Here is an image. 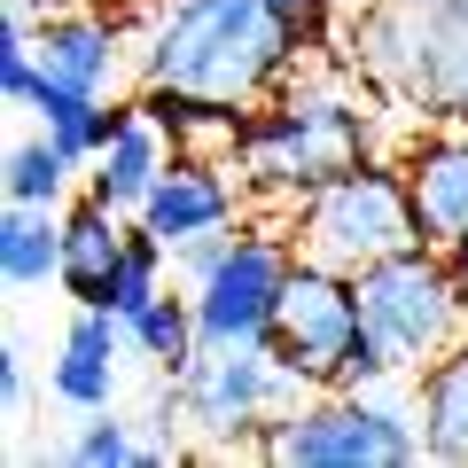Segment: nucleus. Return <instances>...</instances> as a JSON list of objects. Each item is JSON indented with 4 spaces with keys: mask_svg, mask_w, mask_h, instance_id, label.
Segmentation results:
<instances>
[{
    "mask_svg": "<svg viewBox=\"0 0 468 468\" xmlns=\"http://www.w3.org/2000/svg\"><path fill=\"white\" fill-rule=\"evenodd\" d=\"M304 39L273 0H156L133 32V86L218 110H266Z\"/></svg>",
    "mask_w": 468,
    "mask_h": 468,
    "instance_id": "1",
    "label": "nucleus"
},
{
    "mask_svg": "<svg viewBox=\"0 0 468 468\" xmlns=\"http://www.w3.org/2000/svg\"><path fill=\"white\" fill-rule=\"evenodd\" d=\"M375 156V110L367 94H351L344 79H297L289 94H273L266 110H250L242 141H234V172L242 187L266 203L297 211L313 187H328L335 172Z\"/></svg>",
    "mask_w": 468,
    "mask_h": 468,
    "instance_id": "2",
    "label": "nucleus"
},
{
    "mask_svg": "<svg viewBox=\"0 0 468 468\" xmlns=\"http://www.w3.org/2000/svg\"><path fill=\"white\" fill-rule=\"evenodd\" d=\"M414 375H383L359 390H313L297 399L258 452L282 468H414L421 452V390H406Z\"/></svg>",
    "mask_w": 468,
    "mask_h": 468,
    "instance_id": "3",
    "label": "nucleus"
},
{
    "mask_svg": "<svg viewBox=\"0 0 468 468\" xmlns=\"http://www.w3.org/2000/svg\"><path fill=\"white\" fill-rule=\"evenodd\" d=\"M351 282H359V320H367V335H375L390 375H421L452 344H468V289H461L452 250L406 242V250L359 266Z\"/></svg>",
    "mask_w": 468,
    "mask_h": 468,
    "instance_id": "4",
    "label": "nucleus"
},
{
    "mask_svg": "<svg viewBox=\"0 0 468 468\" xmlns=\"http://www.w3.org/2000/svg\"><path fill=\"white\" fill-rule=\"evenodd\" d=\"M289 266H297V234L289 227H227L203 234L172 258V273L196 297V328L203 344H266L273 335V304L289 289Z\"/></svg>",
    "mask_w": 468,
    "mask_h": 468,
    "instance_id": "5",
    "label": "nucleus"
},
{
    "mask_svg": "<svg viewBox=\"0 0 468 468\" xmlns=\"http://www.w3.org/2000/svg\"><path fill=\"white\" fill-rule=\"evenodd\" d=\"M289 234H297V258L335 266V273H359V266H375V258L421 242L414 234V196H406V165L367 156V165L335 172L328 187H313V196L297 203Z\"/></svg>",
    "mask_w": 468,
    "mask_h": 468,
    "instance_id": "6",
    "label": "nucleus"
},
{
    "mask_svg": "<svg viewBox=\"0 0 468 468\" xmlns=\"http://www.w3.org/2000/svg\"><path fill=\"white\" fill-rule=\"evenodd\" d=\"M172 383H180V421L203 437V452H242L304 399V383L273 359V344H203L196 367Z\"/></svg>",
    "mask_w": 468,
    "mask_h": 468,
    "instance_id": "7",
    "label": "nucleus"
},
{
    "mask_svg": "<svg viewBox=\"0 0 468 468\" xmlns=\"http://www.w3.org/2000/svg\"><path fill=\"white\" fill-rule=\"evenodd\" d=\"M367 320H359V282L335 266H313L297 258L289 266V289L273 304V359L297 375L304 390H351V351H359Z\"/></svg>",
    "mask_w": 468,
    "mask_h": 468,
    "instance_id": "8",
    "label": "nucleus"
},
{
    "mask_svg": "<svg viewBox=\"0 0 468 468\" xmlns=\"http://www.w3.org/2000/svg\"><path fill=\"white\" fill-rule=\"evenodd\" d=\"M141 234H156L172 258L187 250V242H203V234H227L242 227V172H234V156L218 165V156H172V172L149 187V203L133 211Z\"/></svg>",
    "mask_w": 468,
    "mask_h": 468,
    "instance_id": "9",
    "label": "nucleus"
},
{
    "mask_svg": "<svg viewBox=\"0 0 468 468\" xmlns=\"http://www.w3.org/2000/svg\"><path fill=\"white\" fill-rule=\"evenodd\" d=\"M39 79L117 101L125 79H133V32L117 16H101L94 0L86 8H63V16H39Z\"/></svg>",
    "mask_w": 468,
    "mask_h": 468,
    "instance_id": "10",
    "label": "nucleus"
},
{
    "mask_svg": "<svg viewBox=\"0 0 468 468\" xmlns=\"http://www.w3.org/2000/svg\"><path fill=\"white\" fill-rule=\"evenodd\" d=\"M172 156H180V141H172V125L149 110V101H117V125L110 141H101V156L86 165V196H101L110 211L133 218L141 203H149V187L172 172Z\"/></svg>",
    "mask_w": 468,
    "mask_h": 468,
    "instance_id": "11",
    "label": "nucleus"
},
{
    "mask_svg": "<svg viewBox=\"0 0 468 468\" xmlns=\"http://www.w3.org/2000/svg\"><path fill=\"white\" fill-rule=\"evenodd\" d=\"M125 344H133V328H125L110 304H79L70 328H63V344H55V359H48V390L70 414L117 406V359H125Z\"/></svg>",
    "mask_w": 468,
    "mask_h": 468,
    "instance_id": "12",
    "label": "nucleus"
},
{
    "mask_svg": "<svg viewBox=\"0 0 468 468\" xmlns=\"http://www.w3.org/2000/svg\"><path fill=\"white\" fill-rule=\"evenodd\" d=\"M399 165H406V196H414V234L430 250H461L468 242V133L445 125V133L414 141Z\"/></svg>",
    "mask_w": 468,
    "mask_h": 468,
    "instance_id": "13",
    "label": "nucleus"
},
{
    "mask_svg": "<svg viewBox=\"0 0 468 468\" xmlns=\"http://www.w3.org/2000/svg\"><path fill=\"white\" fill-rule=\"evenodd\" d=\"M406 101L437 125H468V0H430L421 8V55H414Z\"/></svg>",
    "mask_w": 468,
    "mask_h": 468,
    "instance_id": "14",
    "label": "nucleus"
},
{
    "mask_svg": "<svg viewBox=\"0 0 468 468\" xmlns=\"http://www.w3.org/2000/svg\"><path fill=\"white\" fill-rule=\"evenodd\" d=\"M125 250H133V218L125 211H110L101 196L63 203V289L79 304H101L110 273L125 266Z\"/></svg>",
    "mask_w": 468,
    "mask_h": 468,
    "instance_id": "15",
    "label": "nucleus"
},
{
    "mask_svg": "<svg viewBox=\"0 0 468 468\" xmlns=\"http://www.w3.org/2000/svg\"><path fill=\"white\" fill-rule=\"evenodd\" d=\"M414 390H421V452L445 468H468V344H452L437 367H421Z\"/></svg>",
    "mask_w": 468,
    "mask_h": 468,
    "instance_id": "16",
    "label": "nucleus"
},
{
    "mask_svg": "<svg viewBox=\"0 0 468 468\" xmlns=\"http://www.w3.org/2000/svg\"><path fill=\"white\" fill-rule=\"evenodd\" d=\"M117 101H125V94H117ZM117 101L39 79V86H32V101H24V117H32V125L55 141V149H70L79 165H94V156H101V141H110V125H117Z\"/></svg>",
    "mask_w": 468,
    "mask_h": 468,
    "instance_id": "17",
    "label": "nucleus"
},
{
    "mask_svg": "<svg viewBox=\"0 0 468 468\" xmlns=\"http://www.w3.org/2000/svg\"><path fill=\"white\" fill-rule=\"evenodd\" d=\"M0 273H8V289L63 282V211H48V203H8V218H0Z\"/></svg>",
    "mask_w": 468,
    "mask_h": 468,
    "instance_id": "18",
    "label": "nucleus"
},
{
    "mask_svg": "<svg viewBox=\"0 0 468 468\" xmlns=\"http://www.w3.org/2000/svg\"><path fill=\"white\" fill-rule=\"evenodd\" d=\"M0 187H8V203H48V211H63L70 187H86V165L70 149H55L48 133H16L8 141V165H0Z\"/></svg>",
    "mask_w": 468,
    "mask_h": 468,
    "instance_id": "19",
    "label": "nucleus"
},
{
    "mask_svg": "<svg viewBox=\"0 0 468 468\" xmlns=\"http://www.w3.org/2000/svg\"><path fill=\"white\" fill-rule=\"evenodd\" d=\"M125 328H133V351H141V359H156L165 375H187V367H196V351H203V328H196V297H187V282H172L165 297H156L141 320H125Z\"/></svg>",
    "mask_w": 468,
    "mask_h": 468,
    "instance_id": "20",
    "label": "nucleus"
},
{
    "mask_svg": "<svg viewBox=\"0 0 468 468\" xmlns=\"http://www.w3.org/2000/svg\"><path fill=\"white\" fill-rule=\"evenodd\" d=\"M165 266H172V250L156 242V234H141V227H133V250H125V266L110 273V289H101V304H110L117 320H141V313H149V304L165 297L172 282H180V273H165Z\"/></svg>",
    "mask_w": 468,
    "mask_h": 468,
    "instance_id": "21",
    "label": "nucleus"
},
{
    "mask_svg": "<svg viewBox=\"0 0 468 468\" xmlns=\"http://www.w3.org/2000/svg\"><path fill=\"white\" fill-rule=\"evenodd\" d=\"M63 461H79V468H125V461H141V437L125 430L110 406H101V414H94V421H86V430L63 445Z\"/></svg>",
    "mask_w": 468,
    "mask_h": 468,
    "instance_id": "22",
    "label": "nucleus"
},
{
    "mask_svg": "<svg viewBox=\"0 0 468 468\" xmlns=\"http://www.w3.org/2000/svg\"><path fill=\"white\" fill-rule=\"evenodd\" d=\"M24 390H32V375H24V351L0 344V406L8 414H24Z\"/></svg>",
    "mask_w": 468,
    "mask_h": 468,
    "instance_id": "23",
    "label": "nucleus"
},
{
    "mask_svg": "<svg viewBox=\"0 0 468 468\" xmlns=\"http://www.w3.org/2000/svg\"><path fill=\"white\" fill-rule=\"evenodd\" d=\"M383 0H328V16H344V24H367Z\"/></svg>",
    "mask_w": 468,
    "mask_h": 468,
    "instance_id": "24",
    "label": "nucleus"
},
{
    "mask_svg": "<svg viewBox=\"0 0 468 468\" xmlns=\"http://www.w3.org/2000/svg\"><path fill=\"white\" fill-rule=\"evenodd\" d=\"M24 8H39V16H63V8H86V0H24Z\"/></svg>",
    "mask_w": 468,
    "mask_h": 468,
    "instance_id": "25",
    "label": "nucleus"
},
{
    "mask_svg": "<svg viewBox=\"0 0 468 468\" xmlns=\"http://www.w3.org/2000/svg\"><path fill=\"white\" fill-rule=\"evenodd\" d=\"M452 266H461V289H468V242H461V250H452Z\"/></svg>",
    "mask_w": 468,
    "mask_h": 468,
    "instance_id": "26",
    "label": "nucleus"
},
{
    "mask_svg": "<svg viewBox=\"0 0 468 468\" xmlns=\"http://www.w3.org/2000/svg\"><path fill=\"white\" fill-rule=\"evenodd\" d=\"M414 8H430V0H414Z\"/></svg>",
    "mask_w": 468,
    "mask_h": 468,
    "instance_id": "27",
    "label": "nucleus"
}]
</instances>
